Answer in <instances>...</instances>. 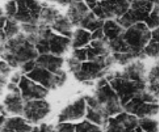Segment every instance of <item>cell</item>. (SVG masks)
<instances>
[{
	"instance_id": "cell-1",
	"label": "cell",
	"mask_w": 159,
	"mask_h": 132,
	"mask_svg": "<svg viewBox=\"0 0 159 132\" xmlns=\"http://www.w3.org/2000/svg\"><path fill=\"white\" fill-rule=\"evenodd\" d=\"M106 78L119 96L123 107L148 91L147 70L141 60L134 61L121 70L110 72Z\"/></svg>"
},
{
	"instance_id": "cell-2",
	"label": "cell",
	"mask_w": 159,
	"mask_h": 132,
	"mask_svg": "<svg viewBox=\"0 0 159 132\" xmlns=\"http://www.w3.org/2000/svg\"><path fill=\"white\" fill-rule=\"evenodd\" d=\"M85 98L87 109L96 112L107 121L124 111L119 96L106 77L99 79L94 93Z\"/></svg>"
},
{
	"instance_id": "cell-3",
	"label": "cell",
	"mask_w": 159,
	"mask_h": 132,
	"mask_svg": "<svg viewBox=\"0 0 159 132\" xmlns=\"http://www.w3.org/2000/svg\"><path fill=\"white\" fill-rule=\"evenodd\" d=\"M40 55L34 43L24 33L21 32L1 44V57L12 68L21 67L30 61H34Z\"/></svg>"
},
{
	"instance_id": "cell-4",
	"label": "cell",
	"mask_w": 159,
	"mask_h": 132,
	"mask_svg": "<svg viewBox=\"0 0 159 132\" xmlns=\"http://www.w3.org/2000/svg\"><path fill=\"white\" fill-rule=\"evenodd\" d=\"M26 36L34 43L39 54H54L62 57L71 48V38L57 34L49 26L39 25L37 33Z\"/></svg>"
},
{
	"instance_id": "cell-5",
	"label": "cell",
	"mask_w": 159,
	"mask_h": 132,
	"mask_svg": "<svg viewBox=\"0 0 159 132\" xmlns=\"http://www.w3.org/2000/svg\"><path fill=\"white\" fill-rule=\"evenodd\" d=\"M116 63L113 55L96 61H85L79 62L70 57L67 59V65L70 72L79 82H93L100 79L109 74V71Z\"/></svg>"
},
{
	"instance_id": "cell-6",
	"label": "cell",
	"mask_w": 159,
	"mask_h": 132,
	"mask_svg": "<svg viewBox=\"0 0 159 132\" xmlns=\"http://www.w3.org/2000/svg\"><path fill=\"white\" fill-rule=\"evenodd\" d=\"M156 0H131L129 10L118 20L124 28L130 27L138 23H146L150 17Z\"/></svg>"
},
{
	"instance_id": "cell-7",
	"label": "cell",
	"mask_w": 159,
	"mask_h": 132,
	"mask_svg": "<svg viewBox=\"0 0 159 132\" xmlns=\"http://www.w3.org/2000/svg\"><path fill=\"white\" fill-rule=\"evenodd\" d=\"M158 99L148 90L143 96L131 99L124 106V111L141 119L151 117L159 112Z\"/></svg>"
},
{
	"instance_id": "cell-8",
	"label": "cell",
	"mask_w": 159,
	"mask_h": 132,
	"mask_svg": "<svg viewBox=\"0 0 159 132\" xmlns=\"http://www.w3.org/2000/svg\"><path fill=\"white\" fill-rule=\"evenodd\" d=\"M130 0H101L92 10L101 20H118L129 10Z\"/></svg>"
},
{
	"instance_id": "cell-9",
	"label": "cell",
	"mask_w": 159,
	"mask_h": 132,
	"mask_svg": "<svg viewBox=\"0 0 159 132\" xmlns=\"http://www.w3.org/2000/svg\"><path fill=\"white\" fill-rule=\"evenodd\" d=\"M25 75L48 90L56 89L62 86L67 80V74L65 71H62L60 73H54L37 65H36L33 71Z\"/></svg>"
},
{
	"instance_id": "cell-10",
	"label": "cell",
	"mask_w": 159,
	"mask_h": 132,
	"mask_svg": "<svg viewBox=\"0 0 159 132\" xmlns=\"http://www.w3.org/2000/svg\"><path fill=\"white\" fill-rule=\"evenodd\" d=\"M17 12L13 20L20 24H39L43 5L39 0H16Z\"/></svg>"
},
{
	"instance_id": "cell-11",
	"label": "cell",
	"mask_w": 159,
	"mask_h": 132,
	"mask_svg": "<svg viewBox=\"0 0 159 132\" xmlns=\"http://www.w3.org/2000/svg\"><path fill=\"white\" fill-rule=\"evenodd\" d=\"M139 118L125 111L112 116L105 127V132H136Z\"/></svg>"
},
{
	"instance_id": "cell-12",
	"label": "cell",
	"mask_w": 159,
	"mask_h": 132,
	"mask_svg": "<svg viewBox=\"0 0 159 132\" xmlns=\"http://www.w3.org/2000/svg\"><path fill=\"white\" fill-rule=\"evenodd\" d=\"M51 112V105L45 99L25 102L23 116L29 123L37 124Z\"/></svg>"
},
{
	"instance_id": "cell-13",
	"label": "cell",
	"mask_w": 159,
	"mask_h": 132,
	"mask_svg": "<svg viewBox=\"0 0 159 132\" xmlns=\"http://www.w3.org/2000/svg\"><path fill=\"white\" fill-rule=\"evenodd\" d=\"M22 97L24 102L34 100V99H43L49 93V90L44 88L40 84L23 75L19 83Z\"/></svg>"
},
{
	"instance_id": "cell-14",
	"label": "cell",
	"mask_w": 159,
	"mask_h": 132,
	"mask_svg": "<svg viewBox=\"0 0 159 132\" xmlns=\"http://www.w3.org/2000/svg\"><path fill=\"white\" fill-rule=\"evenodd\" d=\"M87 103L85 96L79 98L74 102L65 107L58 115V122L77 121L86 115Z\"/></svg>"
},
{
	"instance_id": "cell-15",
	"label": "cell",
	"mask_w": 159,
	"mask_h": 132,
	"mask_svg": "<svg viewBox=\"0 0 159 132\" xmlns=\"http://www.w3.org/2000/svg\"><path fill=\"white\" fill-rule=\"evenodd\" d=\"M24 100L22 97L20 90L10 92L5 97L2 105L4 107L6 113L14 116H23L24 108Z\"/></svg>"
},
{
	"instance_id": "cell-16",
	"label": "cell",
	"mask_w": 159,
	"mask_h": 132,
	"mask_svg": "<svg viewBox=\"0 0 159 132\" xmlns=\"http://www.w3.org/2000/svg\"><path fill=\"white\" fill-rule=\"evenodd\" d=\"M92 9L84 1L75 2L68 6L66 16L74 26L79 27L81 22Z\"/></svg>"
},
{
	"instance_id": "cell-17",
	"label": "cell",
	"mask_w": 159,
	"mask_h": 132,
	"mask_svg": "<svg viewBox=\"0 0 159 132\" xmlns=\"http://www.w3.org/2000/svg\"><path fill=\"white\" fill-rule=\"evenodd\" d=\"M30 124L24 117L20 116L6 117L1 125V132H32L33 127Z\"/></svg>"
},
{
	"instance_id": "cell-18",
	"label": "cell",
	"mask_w": 159,
	"mask_h": 132,
	"mask_svg": "<svg viewBox=\"0 0 159 132\" xmlns=\"http://www.w3.org/2000/svg\"><path fill=\"white\" fill-rule=\"evenodd\" d=\"M64 59L54 54H40L36 59V65L42 67L54 73L61 72Z\"/></svg>"
},
{
	"instance_id": "cell-19",
	"label": "cell",
	"mask_w": 159,
	"mask_h": 132,
	"mask_svg": "<svg viewBox=\"0 0 159 132\" xmlns=\"http://www.w3.org/2000/svg\"><path fill=\"white\" fill-rule=\"evenodd\" d=\"M74 25L71 23L68 16L66 15H62V14L59 16L58 18L51 26V29L55 31L56 33L71 39L74 34Z\"/></svg>"
},
{
	"instance_id": "cell-20",
	"label": "cell",
	"mask_w": 159,
	"mask_h": 132,
	"mask_svg": "<svg viewBox=\"0 0 159 132\" xmlns=\"http://www.w3.org/2000/svg\"><path fill=\"white\" fill-rule=\"evenodd\" d=\"M42 5H43V9L40 12L38 25L51 27L61 13L59 12L57 8L53 6H50L48 3L42 2Z\"/></svg>"
},
{
	"instance_id": "cell-21",
	"label": "cell",
	"mask_w": 159,
	"mask_h": 132,
	"mask_svg": "<svg viewBox=\"0 0 159 132\" xmlns=\"http://www.w3.org/2000/svg\"><path fill=\"white\" fill-rule=\"evenodd\" d=\"M92 41V33L82 28H76L71 37V48L73 50L85 48Z\"/></svg>"
},
{
	"instance_id": "cell-22",
	"label": "cell",
	"mask_w": 159,
	"mask_h": 132,
	"mask_svg": "<svg viewBox=\"0 0 159 132\" xmlns=\"http://www.w3.org/2000/svg\"><path fill=\"white\" fill-rule=\"evenodd\" d=\"M102 29L107 41H111L120 37L126 30L118 23L117 20H106Z\"/></svg>"
},
{
	"instance_id": "cell-23",
	"label": "cell",
	"mask_w": 159,
	"mask_h": 132,
	"mask_svg": "<svg viewBox=\"0 0 159 132\" xmlns=\"http://www.w3.org/2000/svg\"><path fill=\"white\" fill-rule=\"evenodd\" d=\"M21 32L20 23L13 19H7L6 25L1 28V44L4 43L8 40L13 38Z\"/></svg>"
},
{
	"instance_id": "cell-24",
	"label": "cell",
	"mask_w": 159,
	"mask_h": 132,
	"mask_svg": "<svg viewBox=\"0 0 159 132\" xmlns=\"http://www.w3.org/2000/svg\"><path fill=\"white\" fill-rule=\"evenodd\" d=\"M104 23H105L104 20H101L99 17L96 16V14L93 12V10H91L87 14L86 16L82 20L80 25H79V27L78 28H82V29L90 31L91 33H93L96 30L102 28L103 26Z\"/></svg>"
},
{
	"instance_id": "cell-25",
	"label": "cell",
	"mask_w": 159,
	"mask_h": 132,
	"mask_svg": "<svg viewBox=\"0 0 159 132\" xmlns=\"http://www.w3.org/2000/svg\"><path fill=\"white\" fill-rule=\"evenodd\" d=\"M148 90L159 99V65L152 67L148 74Z\"/></svg>"
},
{
	"instance_id": "cell-26",
	"label": "cell",
	"mask_w": 159,
	"mask_h": 132,
	"mask_svg": "<svg viewBox=\"0 0 159 132\" xmlns=\"http://www.w3.org/2000/svg\"><path fill=\"white\" fill-rule=\"evenodd\" d=\"M146 57L159 59V28L152 30V38L144 51Z\"/></svg>"
},
{
	"instance_id": "cell-27",
	"label": "cell",
	"mask_w": 159,
	"mask_h": 132,
	"mask_svg": "<svg viewBox=\"0 0 159 132\" xmlns=\"http://www.w3.org/2000/svg\"><path fill=\"white\" fill-rule=\"evenodd\" d=\"M139 127L144 132H159L158 122L151 117L139 119Z\"/></svg>"
},
{
	"instance_id": "cell-28",
	"label": "cell",
	"mask_w": 159,
	"mask_h": 132,
	"mask_svg": "<svg viewBox=\"0 0 159 132\" xmlns=\"http://www.w3.org/2000/svg\"><path fill=\"white\" fill-rule=\"evenodd\" d=\"M75 132H105L100 126L93 124L88 120L76 124Z\"/></svg>"
},
{
	"instance_id": "cell-29",
	"label": "cell",
	"mask_w": 159,
	"mask_h": 132,
	"mask_svg": "<svg viewBox=\"0 0 159 132\" xmlns=\"http://www.w3.org/2000/svg\"><path fill=\"white\" fill-rule=\"evenodd\" d=\"M5 15L8 19H14L17 12L16 0H9L2 8Z\"/></svg>"
},
{
	"instance_id": "cell-30",
	"label": "cell",
	"mask_w": 159,
	"mask_h": 132,
	"mask_svg": "<svg viewBox=\"0 0 159 132\" xmlns=\"http://www.w3.org/2000/svg\"><path fill=\"white\" fill-rule=\"evenodd\" d=\"M76 124L71 123H59L56 127L55 132H75Z\"/></svg>"
},
{
	"instance_id": "cell-31",
	"label": "cell",
	"mask_w": 159,
	"mask_h": 132,
	"mask_svg": "<svg viewBox=\"0 0 159 132\" xmlns=\"http://www.w3.org/2000/svg\"><path fill=\"white\" fill-rule=\"evenodd\" d=\"M1 76L0 77H3V78H6L7 79L9 75L10 74V72L12 71V68L7 63L6 61H5L4 60L2 59L1 61Z\"/></svg>"
},
{
	"instance_id": "cell-32",
	"label": "cell",
	"mask_w": 159,
	"mask_h": 132,
	"mask_svg": "<svg viewBox=\"0 0 159 132\" xmlns=\"http://www.w3.org/2000/svg\"><path fill=\"white\" fill-rule=\"evenodd\" d=\"M36 66V60L34 61H30L26 62L23 64L21 67H20V71L23 73V75H26L27 73L30 72L31 71L34 70V68Z\"/></svg>"
},
{
	"instance_id": "cell-33",
	"label": "cell",
	"mask_w": 159,
	"mask_h": 132,
	"mask_svg": "<svg viewBox=\"0 0 159 132\" xmlns=\"http://www.w3.org/2000/svg\"><path fill=\"white\" fill-rule=\"evenodd\" d=\"M105 39V35H104L103 29L99 28V29L96 30L93 33H92V40H102Z\"/></svg>"
},
{
	"instance_id": "cell-34",
	"label": "cell",
	"mask_w": 159,
	"mask_h": 132,
	"mask_svg": "<svg viewBox=\"0 0 159 132\" xmlns=\"http://www.w3.org/2000/svg\"><path fill=\"white\" fill-rule=\"evenodd\" d=\"M39 128H40V132H55L56 130V127H54L53 125H50L45 123L40 124Z\"/></svg>"
},
{
	"instance_id": "cell-35",
	"label": "cell",
	"mask_w": 159,
	"mask_h": 132,
	"mask_svg": "<svg viewBox=\"0 0 159 132\" xmlns=\"http://www.w3.org/2000/svg\"><path fill=\"white\" fill-rule=\"evenodd\" d=\"M23 73L21 71H16V72L14 73L13 75H12L10 79V82H12V83H15L19 85L20 83V80H21V78L23 76Z\"/></svg>"
},
{
	"instance_id": "cell-36",
	"label": "cell",
	"mask_w": 159,
	"mask_h": 132,
	"mask_svg": "<svg viewBox=\"0 0 159 132\" xmlns=\"http://www.w3.org/2000/svg\"><path fill=\"white\" fill-rule=\"evenodd\" d=\"M83 1V0H59L58 4L62 6H68L71 4V3L75 2H79Z\"/></svg>"
},
{
	"instance_id": "cell-37",
	"label": "cell",
	"mask_w": 159,
	"mask_h": 132,
	"mask_svg": "<svg viewBox=\"0 0 159 132\" xmlns=\"http://www.w3.org/2000/svg\"><path fill=\"white\" fill-rule=\"evenodd\" d=\"M85 3L87 4V6L90 8L91 9H93L96 5L98 4V2L101 1V0H83Z\"/></svg>"
},
{
	"instance_id": "cell-38",
	"label": "cell",
	"mask_w": 159,
	"mask_h": 132,
	"mask_svg": "<svg viewBox=\"0 0 159 132\" xmlns=\"http://www.w3.org/2000/svg\"><path fill=\"white\" fill-rule=\"evenodd\" d=\"M32 132H40V128H39V127H34V128H33Z\"/></svg>"
},
{
	"instance_id": "cell-39",
	"label": "cell",
	"mask_w": 159,
	"mask_h": 132,
	"mask_svg": "<svg viewBox=\"0 0 159 132\" xmlns=\"http://www.w3.org/2000/svg\"><path fill=\"white\" fill-rule=\"evenodd\" d=\"M48 2H57L58 3L59 0H47Z\"/></svg>"
},
{
	"instance_id": "cell-40",
	"label": "cell",
	"mask_w": 159,
	"mask_h": 132,
	"mask_svg": "<svg viewBox=\"0 0 159 132\" xmlns=\"http://www.w3.org/2000/svg\"><path fill=\"white\" fill-rule=\"evenodd\" d=\"M136 132H144V131L142 130V129L141 128V127H138V129H137V131H136Z\"/></svg>"
},
{
	"instance_id": "cell-41",
	"label": "cell",
	"mask_w": 159,
	"mask_h": 132,
	"mask_svg": "<svg viewBox=\"0 0 159 132\" xmlns=\"http://www.w3.org/2000/svg\"><path fill=\"white\" fill-rule=\"evenodd\" d=\"M157 64H158V65H159V59H158V62H157Z\"/></svg>"
},
{
	"instance_id": "cell-42",
	"label": "cell",
	"mask_w": 159,
	"mask_h": 132,
	"mask_svg": "<svg viewBox=\"0 0 159 132\" xmlns=\"http://www.w3.org/2000/svg\"><path fill=\"white\" fill-rule=\"evenodd\" d=\"M130 2H131V0H130Z\"/></svg>"
}]
</instances>
